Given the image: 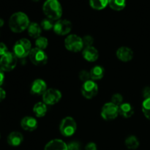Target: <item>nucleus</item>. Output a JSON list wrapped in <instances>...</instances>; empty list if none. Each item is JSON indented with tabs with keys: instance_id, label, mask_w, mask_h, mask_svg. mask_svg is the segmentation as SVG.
Returning a JSON list of instances; mask_svg holds the SVG:
<instances>
[{
	"instance_id": "30",
	"label": "nucleus",
	"mask_w": 150,
	"mask_h": 150,
	"mask_svg": "<svg viewBox=\"0 0 150 150\" xmlns=\"http://www.w3.org/2000/svg\"><path fill=\"white\" fill-rule=\"evenodd\" d=\"M82 40H83V47L86 48V47L92 46V44L94 42V38L91 35H86L82 38Z\"/></svg>"
},
{
	"instance_id": "13",
	"label": "nucleus",
	"mask_w": 150,
	"mask_h": 150,
	"mask_svg": "<svg viewBox=\"0 0 150 150\" xmlns=\"http://www.w3.org/2000/svg\"><path fill=\"white\" fill-rule=\"evenodd\" d=\"M116 55H117L118 59H120V61L127 62H130V60L133 59L134 54H133V50L129 47L122 46L117 49Z\"/></svg>"
},
{
	"instance_id": "29",
	"label": "nucleus",
	"mask_w": 150,
	"mask_h": 150,
	"mask_svg": "<svg viewBox=\"0 0 150 150\" xmlns=\"http://www.w3.org/2000/svg\"><path fill=\"white\" fill-rule=\"evenodd\" d=\"M79 79L81 81L83 82H86L89 80H92L90 76V71H87L86 70H83L79 73Z\"/></svg>"
},
{
	"instance_id": "2",
	"label": "nucleus",
	"mask_w": 150,
	"mask_h": 150,
	"mask_svg": "<svg viewBox=\"0 0 150 150\" xmlns=\"http://www.w3.org/2000/svg\"><path fill=\"white\" fill-rule=\"evenodd\" d=\"M44 14L52 21H58L62 16V8L58 0H47L42 6Z\"/></svg>"
},
{
	"instance_id": "8",
	"label": "nucleus",
	"mask_w": 150,
	"mask_h": 150,
	"mask_svg": "<svg viewBox=\"0 0 150 150\" xmlns=\"http://www.w3.org/2000/svg\"><path fill=\"white\" fill-rule=\"evenodd\" d=\"M29 57L32 64L37 66L45 65L48 62V55L43 50L39 49V48H32Z\"/></svg>"
},
{
	"instance_id": "26",
	"label": "nucleus",
	"mask_w": 150,
	"mask_h": 150,
	"mask_svg": "<svg viewBox=\"0 0 150 150\" xmlns=\"http://www.w3.org/2000/svg\"><path fill=\"white\" fill-rule=\"evenodd\" d=\"M142 109L144 117L150 121V98L144 100L142 103Z\"/></svg>"
},
{
	"instance_id": "25",
	"label": "nucleus",
	"mask_w": 150,
	"mask_h": 150,
	"mask_svg": "<svg viewBox=\"0 0 150 150\" xmlns=\"http://www.w3.org/2000/svg\"><path fill=\"white\" fill-rule=\"evenodd\" d=\"M48 45V40L45 37H39L35 40V48L41 50H45Z\"/></svg>"
},
{
	"instance_id": "35",
	"label": "nucleus",
	"mask_w": 150,
	"mask_h": 150,
	"mask_svg": "<svg viewBox=\"0 0 150 150\" xmlns=\"http://www.w3.org/2000/svg\"><path fill=\"white\" fill-rule=\"evenodd\" d=\"M6 98V92L3 88L0 86V103L2 102Z\"/></svg>"
},
{
	"instance_id": "14",
	"label": "nucleus",
	"mask_w": 150,
	"mask_h": 150,
	"mask_svg": "<svg viewBox=\"0 0 150 150\" xmlns=\"http://www.w3.org/2000/svg\"><path fill=\"white\" fill-rule=\"evenodd\" d=\"M82 56L86 61L94 62L99 58V52L94 46L86 47L82 50Z\"/></svg>"
},
{
	"instance_id": "15",
	"label": "nucleus",
	"mask_w": 150,
	"mask_h": 150,
	"mask_svg": "<svg viewBox=\"0 0 150 150\" xmlns=\"http://www.w3.org/2000/svg\"><path fill=\"white\" fill-rule=\"evenodd\" d=\"M21 126L26 131L32 132L38 128V123L35 118L32 117H25L21 121Z\"/></svg>"
},
{
	"instance_id": "3",
	"label": "nucleus",
	"mask_w": 150,
	"mask_h": 150,
	"mask_svg": "<svg viewBox=\"0 0 150 150\" xmlns=\"http://www.w3.org/2000/svg\"><path fill=\"white\" fill-rule=\"evenodd\" d=\"M32 43L26 38H22L18 40L13 46V54L17 58L23 59L29 55L32 51Z\"/></svg>"
},
{
	"instance_id": "1",
	"label": "nucleus",
	"mask_w": 150,
	"mask_h": 150,
	"mask_svg": "<svg viewBox=\"0 0 150 150\" xmlns=\"http://www.w3.org/2000/svg\"><path fill=\"white\" fill-rule=\"evenodd\" d=\"M30 22L29 17L22 12L15 13L10 16L9 20V27L15 33H21L28 29Z\"/></svg>"
},
{
	"instance_id": "20",
	"label": "nucleus",
	"mask_w": 150,
	"mask_h": 150,
	"mask_svg": "<svg viewBox=\"0 0 150 150\" xmlns=\"http://www.w3.org/2000/svg\"><path fill=\"white\" fill-rule=\"evenodd\" d=\"M105 75V69L100 65H96L92 67L90 70L91 79L93 81L100 80Z\"/></svg>"
},
{
	"instance_id": "4",
	"label": "nucleus",
	"mask_w": 150,
	"mask_h": 150,
	"mask_svg": "<svg viewBox=\"0 0 150 150\" xmlns=\"http://www.w3.org/2000/svg\"><path fill=\"white\" fill-rule=\"evenodd\" d=\"M77 130V124L73 117H67L63 119L60 122L59 131L62 136L70 137L75 134Z\"/></svg>"
},
{
	"instance_id": "38",
	"label": "nucleus",
	"mask_w": 150,
	"mask_h": 150,
	"mask_svg": "<svg viewBox=\"0 0 150 150\" xmlns=\"http://www.w3.org/2000/svg\"><path fill=\"white\" fill-rule=\"evenodd\" d=\"M32 1H39L40 0H32Z\"/></svg>"
},
{
	"instance_id": "19",
	"label": "nucleus",
	"mask_w": 150,
	"mask_h": 150,
	"mask_svg": "<svg viewBox=\"0 0 150 150\" xmlns=\"http://www.w3.org/2000/svg\"><path fill=\"white\" fill-rule=\"evenodd\" d=\"M27 31L28 34H29L31 38L37 39L39 37H40V34L42 32V28H41L40 25L38 24L36 22H32L29 24Z\"/></svg>"
},
{
	"instance_id": "37",
	"label": "nucleus",
	"mask_w": 150,
	"mask_h": 150,
	"mask_svg": "<svg viewBox=\"0 0 150 150\" xmlns=\"http://www.w3.org/2000/svg\"><path fill=\"white\" fill-rule=\"evenodd\" d=\"M4 20L1 18H0V27H1V26H3V25H4Z\"/></svg>"
},
{
	"instance_id": "39",
	"label": "nucleus",
	"mask_w": 150,
	"mask_h": 150,
	"mask_svg": "<svg viewBox=\"0 0 150 150\" xmlns=\"http://www.w3.org/2000/svg\"><path fill=\"white\" fill-rule=\"evenodd\" d=\"M0 139H1V134H0Z\"/></svg>"
},
{
	"instance_id": "36",
	"label": "nucleus",
	"mask_w": 150,
	"mask_h": 150,
	"mask_svg": "<svg viewBox=\"0 0 150 150\" xmlns=\"http://www.w3.org/2000/svg\"><path fill=\"white\" fill-rule=\"evenodd\" d=\"M4 81V72L0 68V86L3 84Z\"/></svg>"
},
{
	"instance_id": "12",
	"label": "nucleus",
	"mask_w": 150,
	"mask_h": 150,
	"mask_svg": "<svg viewBox=\"0 0 150 150\" xmlns=\"http://www.w3.org/2000/svg\"><path fill=\"white\" fill-rule=\"evenodd\" d=\"M47 83L42 79H38L34 81L32 83L30 92L34 95H42L47 90Z\"/></svg>"
},
{
	"instance_id": "5",
	"label": "nucleus",
	"mask_w": 150,
	"mask_h": 150,
	"mask_svg": "<svg viewBox=\"0 0 150 150\" xmlns=\"http://www.w3.org/2000/svg\"><path fill=\"white\" fill-rule=\"evenodd\" d=\"M64 46L66 49L71 52H79L83 49L82 38L77 35H70L64 40Z\"/></svg>"
},
{
	"instance_id": "32",
	"label": "nucleus",
	"mask_w": 150,
	"mask_h": 150,
	"mask_svg": "<svg viewBox=\"0 0 150 150\" xmlns=\"http://www.w3.org/2000/svg\"><path fill=\"white\" fill-rule=\"evenodd\" d=\"M7 52H8V49H7V45L4 42H0V56L2 57Z\"/></svg>"
},
{
	"instance_id": "16",
	"label": "nucleus",
	"mask_w": 150,
	"mask_h": 150,
	"mask_svg": "<svg viewBox=\"0 0 150 150\" xmlns=\"http://www.w3.org/2000/svg\"><path fill=\"white\" fill-rule=\"evenodd\" d=\"M44 150H68L67 144L61 139H53L45 146Z\"/></svg>"
},
{
	"instance_id": "18",
	"label": "nucleus",
	"mask_w": 150,
	"mask_h": 150,
	"mask_svg": "<svg viewBox=\"0 0 150 150\" xmlns=\"http://www.w3.org/2000/svg\"><path fill=\"white\" fill-rule=\"evenodd\" d=\"M119 113L124 118H130L134 114V108L130 103H123L119 106Z\"/></svg>"
},
{
	"instance_id": "10",
	"label": "nucleus",
	"mask_w": 150,
	"mask_h": 150,
	"mask_svg": "<svg viewBox=\"0 0 150 150\" xmlns=\"http://www.w3.org/2000/svg\"><path fill=\"white\" fill-rule=\"evenodd\" d=\"M62 98V93L59 90L54 88L48 89L42 95V101L48 105H53L60 101Z\"/></svg>"
},
{
	"instance_id": "33",
	"label": "nucleus",
	"mask_w": 150,
	"mask_h": 150,
	"mask_svg": "<svg viewBox=\"0 0 150 150\" xmlns=\"http://www.w3.org/2000/svg\"><path fill=\"white\" fill-rule=\"evenodd\" d=\"M85 150H98V146L94 142H89L85 146Z\"/></svg>"
},
{
	"instance_id": "11",
	"label": "nucleus",
	"mask_w": 150,
	"mask_h": 150,
	"mask_svg": "<svg viewBox=\"0 0 150 150\" xmlns=\"http://www.w3.org/2000/svg\"><path fill=\"white\" fill-rule=\"evenodd\" d=\"M72 29V23L66 19H59L54 23V32L59 36H64L70 33Z\"/></svg>"
},
{
	"instance_id": "6",
	"label": "nucleus",
	"mask_w": 150,
	"mask_h": 150,
	"mask_svg": "<svg viewBox=\"0 0 150 150\" xmlns=\"http://www.w3.org/2000/svg\"><path fill=\"white\" fill-rule=\"evenodd\" d=\"M17 64V57L13 53L8 52L0 58V68L4 72L12 71Z\"/></svg>"
},
{
	"instance_id": "24",
	"label": "nucleus",
	"mask_w": 150,
	"mask_h": 150,
	"mask_svg": "<svg viewBox=\"0 0 150 150\" xmlns=\"http://www.w3.org/2000/svg\"><path fill=\"white\" fill-rule=\"evenodd\" d=\"M89 4L94 10H103L108 4V0H89Z\"/></svg>"
},
{
	"instance_id": "9",
	"label": "nucleus",
	"mask_w": 150,
	"mask_h": 150,
	"mask_svg": "<svg viewBox=\"0 0 150 150\" xmlns=\"http://www.w3.org/2000/svg\"><path fill=\"white\" fill-rule=\"evenodd\" d=\"M98 93V86L93 80H89L83 82L81 86V94L86 99L95 98Z\"/></svg>"
},
{
	"instance_id": "17",
	"label": "nucleus",
	"mask_w": 150,
	"mask_h": 150,
	"mask_svg": "<svg viewBox=\"0 0 150 150\" xmlns=\"http://www.w3.org/2000/svg\"><path fill=\"white\" fill-rule=\"evenodd\" d=\"M7 143L11 146H18L23 141V136L21 133L18 131H13L7 136Z\"/></svg>"
},
{
	"instance_id": "34",
	"label": "nucleus",
	"mask_w": 150,
	"mask_h": 150,
	"mask_svg": "<svg viewBox=\"0 0 150 150\" xmlns=\"http://www.w3.org/2000/svg\"><path fill=\"white\" fill-rule=\"evenodd\" d=\"M143 97L144 99H148L150 98V87L149 86H146L143 89Z\"/></svg>"
},
{
	"instance_id": "21",
	"label": "nucleus",
	"mask_w": 150,
	"mask_h": 150,
	"mask_svg": "<svg viewBox=\"0 0 150 150\" xmlns=\"http://www.w3.org/2000/svg\"><path fill=\"white\" fill-rule=\"evenodd\" d=\"M47 105L43 102H38L34 105L33 112L37 117H43L47 113Z\"/></svg>"
},
{
	"instance_id": "27",
	"label": "nucleus",
	"mask_w": 150,
	"mask_h": 150,
	"mask_svg": "<svg viewBox=\"0 0 150 150\" xmlns=\"http://www.w3.org/2000/svg\"><path fill=\"white\" fill-rule=\"evenodd\" d=\"M54 23L52 20L49 18H45L40 23V26L42 29H44L45 31H49L54 29Z\"/></svg>"
},
{
	"instance_id": "23",
	"label": "nucleus",
	"mask_w": 150,
	"mask_h": 150,
	"mask_svg": "<svg viewBox=\"0 0 150 150\" xmlns=\"http://www.w3.org/2000/svg\"><path fill=\"white\" fill-rule=\"evenodd\" d=\"M108 5L112 10L121 11L125 7L126 0H108Z\"/></svg>"
},
{
	"instance_id": "22",
	"label": "nucleus",
	"mask_w": 150,
	"mask_h": 150,
	"mask_svg": "<svg viewBox=\"0 0 150 150\" xmlns=\"http://www.w3.org/2000/svg\"><path fill=\"white\" fill-rule=\"evenodd\" d=\"M125 146L129 149H136L140 145L138 138L135 136H130L125 139Z\"/></svg>"
},
{
	"instance_id": "7",
	"label": "nucleus",
	"mask_w": 150,
	"mask_h": 150,
	"mask_svg": "<svg viewBox=\"0 0 150 150\" xmlns=\"http://www.w3.org/2000/svg\"><path fill=\"white\" fill-rule=\"evenodd\" d=\"M100 114L103 120H106V121L114 120L120 114V113H119V106L112 103L111 102L106 103L102 107Z\"/></svg>"
},
{
	"instance_id": "31",
	"label": "nucleus",
	"mask_w": 150,
	"mask_h": 150,
	"mask_svg": "<svg viewBox=\"0 0 150 150\" xmlns=\"http://www.w3.org/2000/svg\"><path fill=\"white\" fill-rule=\"evenodd\" d=\"M68 150H81V145L78 142H71L67 144Z\"/></svg>"
},
{
	"instance_id": "28",
	"label": "nucleus",
	"mask_w": 150,
	"mask_h": 150,
	"mask_svg": "<svg viewBox=\"0 0 150 150\" xmlns=\"http://www.w3.org/2000/svg\"><path fill=\"white\" fill-rule=\"evenodd\" d=\"M111 103L117 106H120L123 103V96L120 93L114 94L111 97Z\"/></svg>"
}]
</instances>
